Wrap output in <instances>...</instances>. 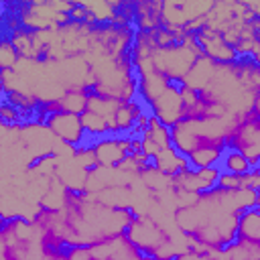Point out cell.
Masks as SVG:
<instances>
[{"label": "cell", "mask_w": 260, "mask_h": 260, "mask_svg": "<svg viewBox=\"0 0 260 260\" xmlns=\"http://www.w3.org/2000/svg\"><path fill=\"white\" fill-rule=\"evenodd\" d=\"M87 93H89V89H85V87L65 89V93L57 100L59 112H69V114H77V116H79L81 112H85Z\"/></svg>", "instance_id": "obj_17"}, {"label": "cell", "mask_w": 260, "mask_h": 260, "mask_svg": "<svg viewBox=\"0 0 260 260\" xmlns=\"http://www.w3.org/2000/svg\"><path fill=\"white\" fill-rule=\"evenodd\" d=\"M98 167L114 169L118 167L132 150H130V136H104L91 142Z\"/></svg>", "instance_id": "obj_7"}, {"label": "cell", "mask_w": 260, "mask_h": 260, "mask_svg": "<svg viewBox=\"0 0 260 260\" xmlns=\"http://www.w3.org/2000/svg\"><path fill=\"white\" fill-rule=\"evenodd\" d=\"M73 160H75L83 171H91V169H95V167H98V160H95L91 142H89V144H81V146H77L75 152H73Z\"/></svg>", "instance_id": "obj_23"}, {"label": "cell", "mask_w": 260, "mask_h": 260, "mask_svg": "<svg viewBox=\"0 0 260 260\" xmlns=\"http://www.w3.org/2000/svg\"><path fill=\"white\" fill-rule=\"evenodd\" d=\"M169 83H171V81H169L165 75H160L156 69L136 75V89H138V95L142 98V102H146V106H148Z\"/></svg>", "instance_id": "obj_13"}, {"label": "cell", "mask_w": 260, "mask_h": 260, "mask_svg": "<svg viewBox=\"0 0 260 260\" xmlns=\"http://www.w3.org/2000/svg\"><path fill=\"white\" fill-rule=\"evenodd\" d=\"M215 187L221 189V191H238V189H242V175H230V173L219 171Z\"/></svg>", "instance_id": "obj_25"}, {"label": "cell", "mask_w": 260, "mask_h": 260, "mask_svg": "<svg viewBox=\"0 0 260 260\" xmlns=\"http://www.w3.org/2000/svg\"><path fill=\"white\" fill-rule=\"evenodd\" d=\"M223 148L219 146H211V144H203L197 146L195 150H191L187 154L189 160V169H207V167H217L219 158H221Z\"/></svg>", "instance_id": "obj_15"}, {"label": "cell", "mask_w": 260, "mask_h": 260, "mask_svg": "<svg viewBox=\"0 0 260 260\" xmlns=\"http://www.w3.org/2000/svg\"><path fill=\"white\" fill-rule=\"evenodd\" d=\"M236 242L260 244V209L248 207L238 213L236 219Z\"/></svg>", "instance_id": "obj_9"}, {"label": "cell", "mask_w": 260, "mask_h": 260, "mask_svg": "<svg viewBox=\"0 0 260 260\" xmlns=\"http://www.w3.org/2000/svg\"><path fill=\"white\" fill-rule=\"evenodd\" d=\"M217 167H219L221 173H230V175H246L248 171L254 169V167L250 165V160H248L242 152H238V150H234V148H230V146L223 148Z\"/></svg>", "instance_id": "obj_16"}, {"label": "cell", "mask_w": 260, "mask_h": 260, "mask_svg": "<svg viewBox=\"0 0 260 260\" xmlns=\"http://www.w3.org/2000/svg\"><path fill=\"white\" fill-rule=\"evenodd\" d=\"M20 120H22V114L2 98L0 100V122L6 126H16V124H20Z\"/></svg>", "instance_id": "obj_24"}, {"label": "cell", "mask_w": 260, "mask_h": 260, "mask_svg": "<svg viewBox=\"0 0 260 260\" xmlns=\"http://www.w3.org/2000/svg\"><path fill=\"white\" fill-rule=\"evenodd\" d=\"M79 120H81L85 138H89V142H93V140H98V138H104V136H112L106 118H102V116H98V114L85 110V112L79 114Z\"/></svg>", "instance_id": "obj_18"}, {"label": "cell", "mask_w": 260, "mask_h": 260, "mask_svg": "<svg viewBox=\"0 0 260 260\" xmlns=\"http://www.w3.org/2000/svg\"><path fill=\"white\" fill-rule=\"evenodd\" d=\"M258 187H260V173H258V169H252L246 175H242V189L258 191Z\"/></svg>", "instance_id": "obj_26"}, {"label": "cell", "mask_w": 260, "mask_h": 260, "mask_svg": "<svg viewBox=\"0 0 260 260\" xmlns=\"http://www.w3.org/2000/svg\"><path fill=\"white\" fill-rule=\"evenodd\" d=\"M150 165H152L156 171H160L162 175H167V177H175L177 173L189 169L187 156L181 154V152H177L173 146L160 148V150L150 158Z\"/></svg>", "instance_id": "obj_11"}, {"label": "cell", "mask_w": 260, "mask_h": 260, "mask_svg": "<svg viewBox=\"0 0 260 260\" xmlns=\"http://www.w3.org/2000/svg\"><path fill=\"white\" fill-rule=\"evenodd\" d=\"M225 146L242 152L254 169H258V158H260V122H258V112L246 114L236 128L230 132Z\"/></svg>", "instance_id": "obj_2"}, {"label": "cell", "mask_w": 260, "mask_h": 260, "mask_svg": "<svg viewBox=\"0 0 260 260\" xmlns=\"http://www.w3.org/2000/svg\"><path fill=\"white\" fill-rule=\"evenodd\" d=\"M213 71H215V63L211 59H207V57L201 55V57L195 59V63L191 65V69L185 73V77L181 79V85H185V87L201 93L207 87V83L211 81Z\"/></svg>", "instance_id": "obj_10"}, {"label": "cell", "mask_w": 260, "mask_h": 260, "mask_svg": "<svg viewBox=\"0 0 260 260\" xmlns=\"http://www.w3.org/2000/svg\"><path fill=\"white\" fill-rule=\"evenodd\" d=\"M197 57H201V49L195 43V37L187 35V32L181 43H175V45H169L162 49H154V53L150 55L154 69L160 75H165L171 83H181V79L191 69V65L195 63Z\"/></svg>", "instance_id": "obj_1"}, {"label": "cell", "mask_w": 260, "mask_h": 260, "mask_svg": "<svg viewBox=\"0 0 260 260\" xmlns=\"http://www.w3.org/2000/svg\"><path fill=\"white\" fill-rule=\"evenodd\" d=\"M8 39H10L12 47L18 53V59H37V61H41V55L35 47V35L30 30H26V28L10 30Z\"/></svg>", "instance_id": "obj_14"}, {"label": "cell", "mask_w": 260, "mask_h": 260, "mask_svg": "<svg viewBox=\"0 0 260 260\" xmlns=\"http://www.w3.org/2000/svg\"><path fill=\"white\" fill-rule=\"evenodd\" d=\"M140 136H146V138L152 140L158 148H167V146H171V134H169V128L162 126L154 116H150L146 128L140 132Z\"/></svg>", "instance_id": "obj_21"}, {"label": "cell", "mask_w": 260, "mask_h": 260, "mask_svg": "<svg viewBox=\"0 0 260 260\" xmlns=\"http://www.w3.org/2000/svg\"><path fill=\"white\" fill-rule=\"evenodd\" d=\"M138 179H140V183H142L148 191H154V193L165 191V189H171V177L162 175V173L156 171L152 165H148L144 171H140Z\"/></svg>", "instance_id": "obj_20"}, {"label": "cell", "mask_w": 260, "mask_h": 260, "mask_svg": "<svg viewBox=\"0 0 260 260\" xmlns=\"http://www.w3.org/2000/svg\"><path fill=\"white\" fill-rule=\"evenodd\" d=\"M179 85L181 83H169L148 104L150 116H154L167 128H171L173 124H177L179 120L185 118V108H183V102H181V95H179Z\"/></svg>", "instance_id": "obj_4"}, {"label": "cell", "mask_w": 260, "mask_h": 260, "mask_svg": "<svg viewBox=\"0 0 260 260\" xmlns=\"http://www.w3.org/2000/svg\"><path fill=\"white\" fill-rule=\"evenodd\" d=\"M18 61V53L12 47L8 37H0V71H10L14 69Z\"/></svg>", "instance_id": "obj_22"}, {"label": "cell", "mask_w": 260, "mask_h": 260, "mask_svg": "<svg viewBox=\"0 0 260 260\" xmlns=\"http://www.w3.org/2000/svg\"><path fill=\"white\" fill-rule=\"evenodd\" d=\"M160 4L162 0L134 2V18H132L134 30H144V32L156 30L160 26Z\"/></svg>", "instance_id": "obj_8"}, {"label": "cell", "mask_w": 260, "mask_h": 260, "mask_svg": "<svg viewBox=\"0 0 260 260\" xmlns=\"http://www.w3.org/2000/svg\"><path fill=\"white\" fill-rule=\"evenodd\" d=\"M211 0H165L160 4V26L185 28L195 18L209 12Z\"/></svg>", "instance_id": "obj_3"}, {"label": "cell", "mask_w": 260, "mask_h": 260, "mask_svg": "<svg viewBox=\"0 0 260 260\" xmlns=\"http://www.w3.org/2000/svg\"><path fill=\"white\" fill-rule=\"evenodd\" d=\"M144 112L142 104L136 102V100H130V102H122L120 108L116 110L114 114V124H116V136H130L138 116Z\"/></svg>", "instance_id": "obj_12"}, {"label": "cell", "mask_w": 260, "mask_h": 260, "mask_svg": "<svg viewBox=\"0 0 260 260\" xmlns=\"http://www.w3.org/2000/svg\"><path fill=\"white\" fill-rule=\"evenodd\" d=\"M43 124L63 144H69V146L77 148L85 142V132H83V126H81V120H79L77 114L55 112V114H49Z\"/></svg>", "instance_id": "obj_5"}, {"label": "cell", "mask_w": 260, "mask_h": 260, "mask_svg": "<svg viewBox=\"0 0 260 260\" xmlns=\"http://www.w3.org/2000/svg\"><path fill=\"white\" fill-rule=\"evenodd\" d=\"M225 260H260V248L258 244L248 242H232L223 250H219Z\"/></svg>", "instance_id": "obj_19"}, {"label": "cell", "mask_w": 260, "mask_h": 260, "mask_svg": "<svg viewBox=\"0 0 260 260\" xmlns=\"http://www.w3.org/2000/svg\"><path fill=\"white\" fill-rule=\"evenodd\" d=\"M193 37H195V43L201 49V55L207 57V59H211L215 65H230V63H236L238 61V55H236L234 47H230L219 37V32H215L211 28H201Z\"/></svg>", "instance_id": "obj_6"}, {"label": "cell", "mask_w": 260, "mask_h": 260, "mask_svg": "<svg viewBox=\"0 0 260 260\" xmlns=\"http://www.w3.org/2000/svg\"><path fill=\"white\" fill-rule=\"evenodd\" d=\"M4 98V81H2V71H0V100Z\"/></svg>", "instance_id": "obj_27"}]
</instances>
